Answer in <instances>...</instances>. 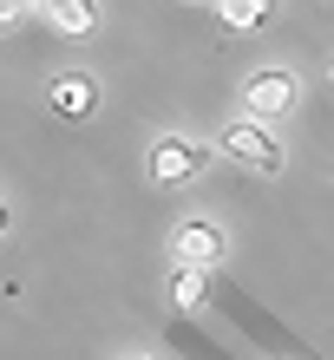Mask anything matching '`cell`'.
Returning <instances> with one entry per match:
<instances>
[{"mask_svg":"<svg viewBox=\"0 0 334 360\" xmlns=\"http://www.w3.org/2000/svg\"><path fill=\"white\" fill-rule=\"evenodd\" d=\"M243 105H249V118H282V112H295V72H282V66L256 72V79L243 86Z\"/></svg>","mask_w":334,"mask_h":360,"instance_id":"3957f363","label":"cell"},{"mask_svg":"<svg viewBox=\"0 0 334 360\" xmlns=\"http://www.w3.org/2000/svg\"><path fill=\"white\" fill-rule=\"evenodd\" d=\"M223 151L236 158V164H249V171H262V177H282V164H288L282 138L269 131V118H236L223 131Z\"/></svg>","mask_w":334,"mask_h":360,"instance_id":"6da1fadb","label":"cell"},{"mask_svg":"<svg viewBox=\"0 0 334 360\" xmlns=\"http://www.w3.org/2000/svg\"><path fill=\"white\" fill-rule=\"evenodd\" d=\"M171 302H177L184 314H197L203 302H210V288H203V269H191V262H177V269H171Z\"/></svg>","mask_w":334,"mask_h":360,"instance_id":"52a82bcc","label":"cell"},{"mask_svg":"<svg viewBox=\"0 0 334 360\" xmlns=\"http://www.w3.org/2000/svg\"><path fill=\"white\" fill-rule=\"evenodd\" d=\"M33 13H46L66 39H92L98 33V7L92 0H33Z\"/></svg>","mask_w":334,"mask_h":360,"instance_id":"5b68a950","label":"cell"},{"mask_svg":"<svg viewBox=\"0 0 334 360\" xmlns=\"http://www.w3.org/2000/svg\"><path fill=\"white\" fill-rule=\"evenodd\" d=\"M203 164H210V151L197 138H151L144 171H151V184H191V177H203Z\"/></svg>","mask_w":334,"mask_h":360,"instance_id":"7a4b0ae2","label":"cell"},{"mask_svg":"<svg viewBox=\"0 0 334 360\" xmlns=\"http://www.w3.org/2000/svg\"><path fill=\"white\" fill-rule=\"evenodd\" d=\"M0 229H7V203H0Z\"/></svg>","mask_w":334,"mask_h":360,"instance_id":"30bf717a","label":"cell"},{"mask_svg":"<svg viewBox=\"0 0 334 360\" xmlns=\"http://www.w3.org/2000/svg\"><path fill=\"white\" fill-rule=\"evenodd\" d=\"M20 13H33V0H0V27H13Z\"/></svg>","mask_w":334,"mask_h":360,"instance_id":"9c48e42d","label":"cell"},{"mask_svg":"<svg viewBox=\"0 0 334 360\" xmlns=\"http://www.w3.org/2000/svg\"><path fill=\"white\" fill-rule=\"evenodd\" d=\"M217 13H223L229 33H256L262 20H269V0H217Z\"/></svg>","mask_w":334,"mask_h":360,"instance_id":"ba28073f","label":"cell"},{"mask_svg":"<svg viewBox=\"0 0 334 360\" xmlns=\"http://www.w3.org/2000/svg\"><path fill=\"white\" fill-rule=\"evenodd\" d=\"M177 262H191V269H210V262H223V229L210 223V217H191V223H177Z\"/></svg>","mask_w":334,"mask_h":360,"instance_id":"277c9868","label":"cell"},{"mask_svg":"<svg viewBox=\"0 0 334 360\" xmlns=\"http://www.w3.org/2000/svg\"><path fill=\"white\" fill-rule=\"evenodd\" d=\"M46 98H53V112H66V118H86L92 105H98V86L86 72H59L53 86H46Z\"/></svg>","mask_w":334,"mask_h":360,"instance_id":"8992f818","label":"cell"},{"mask_svg":"<svg viewBox=\"0 0 334 360\" xmlns=\"http://www.w3.org/2000/svg\"><path fill=\"white\" fill-rule=\"evenodd\" d=\"M124 360H138V354H124Z\"/></svg>","mask_w":334,"mask_h":360,"instance_id":"8fae6325","label":"cell"}]
</instances>
